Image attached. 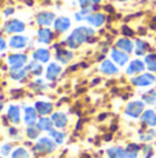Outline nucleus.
<instances>
[{"label":"nucleus","instance_id":"obj_1","mask_svg":"<svg viewBox=\"0 0 156 158\" xmlns=\"http://www.w3.org/2000/svg\"><path fill=\"white\" fill-rule=\"evenodd\" d=\"M94 31L93 28L88 27H77L76 29H73V32H71V35L66 38L65 44L71 49H77L80 47L83 43L90 42V39L94 36Z\"/></svg>","mask_w":156,"mask_h":158},{"label":"nucleus","instance_id":"obj_2","mask_svg":"<svg viewBox=\"0 0 156 158\" xmlns=\"http://www.w3.org/2000/svg\"><path fill=\"white\" fill-rule=\"evenodd\" d=\"M57 144L54 143V140L50 136H41L36 140V143L32 146V154L35 157H44L49 156V154L54 153Z\"/></svg>","mask_w":156,"mask_h":158},{"label":"nucleus","instance_id":"obj_3","mask_svg":"<svg viewBox=\"0 0 156 158\" xmlns=\"http://www.w3.org/2000/svg\"><path fill=\"white\" fill-rule=\"evenodd\" d=\"M144 111H145V103L140 100H133L124 108V115L133 119H137V118H141Z\"/></svg>","mask_w":156,"mask_h":158},{"label":"nucleus","instance_id":"obj_4","mask_svg":"<svg viewBox=\"0 0 156 158\" xmlns=\"http://www.w3.org/2000/svg\"><path fill=\"white\" fill-rule=\"evenodd\" d=\"M25 27H26V25L22 21L14 18V19H8V21L4 22L3 31H4L6 33H8V35H19L21 32L25 31Z\"/></svg>","mask_w":156,"mask_h":158},{"label":"nucleus","instance_id":"obj_5","mask_svg":"<svg viewBox=\"0 0 156 158\" xmlns=\"http://www.w3.org/2000/svg\"><path fill=\"white\" fill-rule=\"evenodd\" d=\"M7 63L10 65V69H21L25 68L28 63V56L24 53H14L7 57Z\"/></svg>","mask_w":156,"mask_h":158},{"label":"nucleus","instance_id":"obj_6","mask_svg":"<svg viewBox=\"0 0 156 158\" xmlns=\"http://www.w3.org/2000/svg\"><path fill=\"white\" fill-rule=\"evenodd\" d=\"M156 82V77L152 72H148V74H140L138 77H134L131 79V83L137 87H146L151 86Z\"/></svg>","mask_w":156,"mask_h":158},{"label":"nucleus","instance_id":"obj_7","mask_svg":"<svg viewBox=\"0 0 156 158\" xmlns=\"http://www.w3.org/2000/svg\"><path fill=\"white\" fill-rule=\"evenodd\" d=\"M39 114L36 111L35 107H30V106H24V117H22V121L26 126H32V125H36L39 119Z\"/></svg>","mask_w":156,"mask_h":158},{"label":"nucleus","instance_id":"obj_8","mask_svg":"<svg viewBox=\"0 0 156 158\" xmlns=\"http://www.w3.org/2000/svg\"><path fill=\"white\" fill-rule=\"evenodd\" d=\"M35 108L37 111L39 117H47V115H51L54 112V104L51 101L39 100L35 103Z\"/></svg>","mask_w":156,"mask_h":158},{"label":"nucleus","instance_id":"obj_9","mask_svg":"<svg viewBox=\"0 0 156 158\" xmlns=\"http://www.w3.org/2000/svg\"><path fill=\"white\" fill-rule=\"evenodd\" d=\"M6 118H7L8 122L13 123V125H18V123H21V107L17 106V104H11V106H8Z\"/></svg>","mask_w":156,"mask_h":158},{"label":"nucleus","instance_id":"obj_10","mask_svg":"<svg viewBox=\"0 0 156 158\" xmlns=\"http://www.w3.org/2000/svg\"><path fill=\"white\" fill-rule=\"evenodd\" d=\"M50 118H51L53 123H54V128L61 129V131H62V129H65L66 125H68V122H69L68 115H66L65 112H62V111H55V112H53Z\"/></svg>","mask_w":156,"mask_h":158},{"label":"nucleus","instance_id":"obj_11","mask_svg":"<svg viewBox=\"0 0 156 158\" xmlns=\"http://www.w3.org/2000/svg\"><path fill=\"white\" fill-rule=\"evenodd\" d=\"M36 21L40 25L41 28H47L49 25L54 24L55 21V14L51 13V11H40L36 17Z\"/></svg>","mask_w":156,"mask_h":158},{"label":"nucleus","instance_id":"obj_12","mask_svg":"<svg viewBox=\"0 0 156 158\" xmlns=\"http://www.w3.org/2000/svg\"><path fill=\"white\" fill-rule=\"evenodd\" d=\"M141 122L144 126L148 128H156V110L148 108L142 112L141 115Z\"/></svg>","mask_w":156,"mask_h":158},{"label":"nucleus","instance_id":"obj_13","mask_svg":"<svg viewBox=\"0 0 156 158\" xmlns=\"http://www.w3.org/2000/svg\"><path fill=\"white\" fill-rule=\"evenodd\" d=\"M28 38L24 35H13L8 40V46L14 50H21L28 46Z\"/></svg>","mask_w":156,"mask_h":158},{"label":"nucleus","instance_id":"obj_14","mask_svg":"<svg viewBox=\"0 0 156 158\" xmlns=\"http://www.w3.org/2000/svg\"><path fill=\"white\" fill-rule=\"evenodd\" d=\"M111 57H112V60L120 67L126 65V64L129 63V54L122 52V50H119L118 47H113V49L111 50Z\"/></svg>","mask_w":156,"mask_h":158},{"label":"nucleus","instance_id":"obj_15","mask_svg":"<svg viewBox=\"0 0 156 158\" xmlns=\"http://www.w3.org/2000/svg\"><path fill=\"white\" fill-rule=\"evenodd\" d=\"M53 27L57 33H65L71 28V19L68 17H58V18H55Z\"/></svg>","mask_w":156,"mask_h":158},{"label":"nucleus","instance_id":"obj_16","mask_svg":"<svg viewBox=\"0 0 156 158\" xmlns=\"http://www.w3.org/2000/svg\"><path fill=\"white\" fill-rule=\"evenodd\" d=\"M55 33L53 32L50 28H41L37 32V42L41 44H50L54 39Z\"/></svg>","mask_w":156,"mask_h":158},{"label":"nucleus","instance_id":"obj_17","mask_svg":"<svg viewBox=\"0 0 156 158\" xmlns=\"http://www.w3.org/2000/svg\"><path fill=\"white\" fill-rule=\"evenodd\" d=\"M116 47H118L119 50H122V52L127 53V54H130V53L134 52V43H133V40H130L129 38H120L116 40Z\"/></svg>","mask_w":156,"mask_h":158},{"label":"nucleus","instance_id":"obj_18","mask_svg":"<svg viewBox=\"0 0 156 158\" xmlns=\"http://www.w3.org/2000/svg\"><path fill=\"white\" fill-rule=\"evenodd\" d=\"M55 60L60 61L61 64H68L69 61L73 58V53L71 50H66L64 47H60V49L55 50Z\"/></svg>","mask_w":156,"mask_h":158},{"label":"nucleus","instance_id":"obj_19","mask_svg":"<svg viewBox=\"0 0 156 158\" xmlns=\"http://www.w3.org/2000/svg\"><path fill=\"white\" fill-rule=\"evenodd\" d=\"M50 57H51V54H50V50L44 49V47L35 50V52L32 53V58H33V61H36V63H40V64L47 63V61L50 60Z\"/></svg>","mask_w":156,"mask_h":158},{"label":"nucleus","instance_id":"obj_20","mask_svg":"<svg viewBox=\"0 0 156 158\" xmlns=\"http://www.w3.org/2000/svg\"><path fill=\"white\" fill-rule=\"evenodd\" d=\"M105 19H107V17L104 15L102 13H91L90 15L86 17V21H87V24H90L91 27H102L105 22Z\"/></svg>","mask_w":156,"mask_h":158},{"label":"nucleus","instance_id":"obj_21","mask_svg":"<svg viewBox=\"0 0 156 158\" xmlns=\"http://www.w3.org/2000/svg\"><path fill=\"white\" fill-rule=\"evenodd\" d=\"M145 61H141V60H133L131 63L129 64L127 67L126 72L127 75H135V74H141V72L145 69Z\"/></svg>","mask_w":156,"mask_h":158},{"label":"nucleus","instance_id":"obj_22","mask_svg":"<svg viewBox=\"0 0 156 158\" xmlns=\"http://www.w3.org/2000/svg\"><path fill=\"white\" fill-rule=\"evenodd\" d=\"M99 71H101L102 74H105V75H109V77H112V75L118 74L119 68L111 60H105V61H102V63L99 64Z\"/></svg>","mask_w":156,"mask_h":158},{"label":"nucleus","instance_id":"obj_23","mask_svg":"<svg viewBox=\"0 0 156 158\" xmlns=\"http://www.w3.org/2000/svg\"><path fill=\"white\" fill-rule=\"evenodd\" d=\"M61 72H62L61 65H58V64H55V63H51V64H49V65H47L46 78L49 79V81H55V79L61 75Z\"/></svg>","mask_w":156,"mask_h":158},{"label":"nucleus","instance_id":"obj_24","mask_svg":"<svg viewBox=\"0 0 156 158\" xmlns=\"http://www.w3.org/2000/svg\"><path fill=\"white\" fill-rule=\"evenodd\" d=\"M36 126L39 128L40 132H47V133L54 129V123H53L51 118L49 117H40L37 119V122H36Z\"/></svg>","mask_w":156,"mask_h":158},{"label":"nucleus","instance_id":"obj_25","mask_svg":"<svg viewBox=\"0 0 156 158\" xmlns=\"http://www.w3.org/2000/svg\"><path fill=\"white\" fill-rule=\"evenodd\" d=\"M49 136L54 140V143L57 146L64 144V143H65V139H66V133H65V132L61 131V129H57V128H54L53 131H50L49 132Z\"/></svg>","mask_w":156,"mask_h":158},{"label":"nucleus","instance_id":"obj_26","mask_svg":"<svg viewBox=\"0 0 156 158\" xmlns=\"http://www.w3.org/2000/svg\"><path fill=\"white\" fill-rule=\"evenodd\" d=\"M107 157L108 158H127L126 157V150L120 146H113V147L107 148Z\"/></svg>","mask_w":156,"mask_h":158},{"label":"nucleus","instance_id":"obj_27","mask_svg":"<svg viewBox=\"0 0 156 158\" xmlns=\"http://www.w3.org/2000/svg\"><path fill=\"white\" fill-rule=\"evenodd\" d=\"M25 69H26V72L29 75H33V77H40L41 74H43V65H41L40 63H29L25 65Z\"/></svg>","mask_w":156,"mask_h":158},{"label":"nucleus","instance_id":"obj_28","mask_svg":"<svg viewBox=\"0 0 156 158\" xmlns=\"http://www.w3.org/2000/svg\"><path fill=\"white\" fill-rule=\"evenodd\" d=\"M124 150H126L127 158H138V156L141 153V146L137 144V143H129Z\"/></svg>","mask_w":156,"mask_h":158},{"label":"nucleus","instance_id":"obj_29","mask_svg":"<svg viewBox=\"0 0 156 158\" xmlns=\"http://www.w3.org/2000/svg\"><path fill=\"white\" fill-rule=\"evenodd\" d=\"M156 132L154 128H149L148 131H140V140L144 143H151L152 140H155Z\"/></svg>","mask_w":156,"mask_h":158},{"label":"nucleus","instance_id":"obj_30","mask_svg":"<svg viewBox=\"0 0 156 158\" xmlns=\"http://www.w3.org/2000/svg\"><path fill=\"white\" fill-rule=\"evenodd\" d=\"M40 133L41 132L39 131V128L36 125H32V126H26V129H25V135H26V137L29 140H37L39 137H40Z\"/></svg>","mask_w":156,"mask_h":158},{"label":"nucleus","instance_id":"obj_31","mask_svg":"<svg viewBox=\"0 0 156 158\" xmlns=\"http://www.w3.org/2000/svg\"><path fill=\"white\" fill-rule=\"evenodd\" d=\"M148 43H145V42H142L141 39H137L134 43V53L135 56H144L146 53V49H148Z\"/></svg>","mask_w":156,"mask_h":158},{"label":"nucleus","instance_id":"obj_32","mask_svg":"<svg viewBox=\"0 0 156 158\" xmlns=\"http://www.w3.org/2000/svg\"><path fill=\"white\" fill-rule=\"evenodd\" d=\"M28 72L25 68H21V69H10V77L11 79H14V81H24V79H26L28 77Z\"/></svg>","mask_w":156,"mask_h":158},{"label":"nucleus","instance_id":"obj_33","mask_svg":"<svg viewBox=\"0 0 156 158\" xmlns=\"http://www.w3.org/2000/svg\"><path fill=\"white\" fill-rule=\"evenodd\" d=\"M142 101L148 106H156V92L154 89L145 92L142 94Z\"/></svg>","mask_w":156,"mask_h":158},{"label":"nucleus","instance_id":"obj_34","mask_svg":"<svg viewBox=\"0 0 156 158\" xmlns=\"http://www.w3.org/2000/svg\"><path fill=\"white\" fill-rule=\"evenodd\" d=\"M141 156H142V158H154L155 147L149 143H145L144 146H141Z\"/></svg>","mask_w":156,"mask_h":158},{"label":"nucleus","instance_id":"obj_35","mask_svg":"<svg viewBox=\"0 0 156 158\" xmlns=\"http://www.w3.org/2000/svg\"><path fill=\"white\" fill-rule=\"evenodd\" d=\"M11 158H30V153L25 147H17L11 153Z\"/></svg>","mask_w":156,"mask_h":158},{"label":"nucleus","instance_id":"obj_36","mask_svg":"<svg viewBox=\"0 0 156 158\" xmlns=\"http://www.w3.org/2000/svg\"><path fill=\"white\" fill-rule=\"evenodd\" d=\"M30 87H32L33 92L41 93V92H44V90L47 89V85L44 83L43 79H36L35 82H32V83H30Z\"/></svg>","mask_w":156,"mask_h":158},{"label":"nucleus","instance_id":"obj_37","mask_svg":"<svg viewBox=\"0 0 156 158\" xmlns=\"http://www.w3.org/2000/svg\"><path fill=\"white\" fill-rule=\"evenodd\" d=\"M13 143H4V144L0 146V154H2V157H7V156H11V153H13Z\"/></svg>","mask_w":156,"mask_h":158},{"label":"nucleus","instance_id":"obj_38","mask_svg":"<svg viewBox=\"0 0 156 158\" xmlns=\"http://www.w3.org/2000/svg\"><path fill=\"white\" fill-rule=\"evenodd\" d=\"M18 129L17 128H14V126H11V128H8V135H10L11 137H14V139H17L18 140L19 139V133H18Z\"/></svg>","mask_w":156,"mask_h":158},{"label":"nucleus","instance_id":"obj_39","mask_svg":"<svg viewBox=\"0 0 156 158\" xmlns=\"http://www.w3.org/2000/svg\"><path fill=\"white\" fill-rule=\"evenodd\" d=\"M144 61H145L146 65H149V64L155 63V61H156V53H154V54H146L145 58H144Z\"/></svg>","mask_w":156,"mask_h":158},{"label":"nucleus","instance_id":"obj_40","mask_svg":"<svg viewBox=\"0 0 156 158\" xmlns=\"http://www.w3.org/2000/svg\"><path fill=\"white\" fill-rule=\"evenodd\" d=\"M122 33H123L126 38H129V36H133V35H134L133 29H130V28L126 27V25H123V27H122Z\"/></svg>","mask_w":156,"mask_h":158},{"label":"nucleus","instance_id":"obj_41","mask_svg":"<svg viewBox=\"0 0 156 158\" xmlns=\"http://www.w3.org/2000/svg\"><path fill=\"white\" fill-rule=\"evenodd\" d=\"M79 2V6H80V8H90L91 6V3H90V0H77Z\"/></svg>","mask_w":156,"mask_h":158},{"label":"nucleus","instance_id":"obj_42","mask_svg":"<svg viewBox=\"0 0 156 158\" xmlns=\"http://www.w3.org/2000/svg\"><path fill=\"white\" fill-rule=\"evenodd\" d=\"M6 49H7V42H6V39L3 36H0V53L4 52Z\"/></svg>","mask_w":156,"mask_h":158},{"label":"nucleus","instance_id":"obj_43","mask_svg":"<svg viewBox=\"0 0 156 158\" xmlns=\"http://www.w3.org/2000/svg\"><path fill=\"white\" fill-rule=\"evenodd\" d=\"M146 67H148V69L152 72V74H154V72L156 74V61L155 63H152V64H149V65H146Z\"/></svg>","mask_w":156,"mask_h":158},{"label":"nucleus","instance_id":"obj_44","mask_svg":"<svg viewBox=\"0 0 156 158\" xmlns=\"http://www.w3.org/2000/svg\"><path fill=\"white\" fill-rule=\"evenodd\" d=\"M13 13H14V8L13 7H8V8H6V10H4V15H11Z\"/></svg>","mask_w":156,"mask_h":158},{"label":"nucleus","instance_id":"obj_45","mask_svg":"<svg viewBox=\"0 0 156 158\" xmlns=\"http://www.w3.org/2000/svg\"><path fill=\"white\" fill-rule=\"evenodd\" d=\"M99 2H101V0H90V3H91V4H98Z\"/></svg>","mask_w":156,"mask_h":158},{"label":"nucleus","instance_id":"obj_46","mask_svg":"<svg viewBox=\"0 0 156 158\" xmlns=\"http://www.w3.org/2000/svg\"><path fill=\"white\" fill-rule=\"evenodd\" d=\"M2 98L3 97H0V112H2V110H3V101H2Z\"/></svg>","mask_w":156,"mask_h":158},{"label":"nucleus","instance_id":"obj_47","mask_svg":"<svg viewBox=\"0 0 156 158\" xmlns=\"http://www.w3.org/2000/svg\"><path fill=\"white\" fill-rule=\"evenodd\" d=\"M25 146H26V147H30V146H32V143H30V142H25Z\"/></svg>","mask_w":156,"mask_h":158},{"label":"nucleus","instance_id":"obj_48","mask_svg":"<svg viewBox=\"0 0 156 158\" xmlns=\"http://www.w3.org/2000/svg\"><path fill=\"white\" fill-rule=\"evenodd\" d=\"M155 148H156V140H155Z\"/></svg>","mask_w":156,"mask_h":158},{"label":"nucleus","instance_id":"obj_49","mask_svg":"<svg viewBox=\"0 0 156 158\" xmlns=\"http://www.w3.org/2000/svg\"><path fill=\"white\" fill-rule=\"evenodd\" d=\"M0 158H4V157H0Z\"/></svg>","mask_w":156,"mask_h":158},{"label":"nucleus","instance_id":"obj_50","mask_svg":"<svg viewBox=\"0 0 156 158\" xmlns=\"http://www.w3.org/2000/svg\"><path fill=\"white\" fill-rule=\"evenodd\" d=\"M123 2H124V0H123Z\"/></svg>","mask_w":156,"mask_h":158},{"label":"nucleus","instance_id":"obj_51","mask_svg":"<svg viewBox=\"0 0 156 158\" xmlns=\"http://www.w3.org/2000/svg\"><path fill=\"white\" fill-rule=\"evenodd\" d=\"M155 110H156V108H155Z\"/></svg>","mask_w":156,"mask_h":158}]
</instances>
